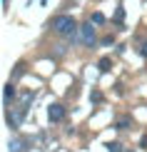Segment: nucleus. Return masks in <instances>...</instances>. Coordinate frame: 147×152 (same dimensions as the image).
<instances>
[{
    "instance_id": "nucleus-14",
    "label": "nucleus",
    "mask_w": 147,
    "mask_h": 152,
    "mask_svg": "<svg viewBox=\"0 0 147 152\" xmlns=\"http://www.w3.org/2000/svg\"><path fill=\"white\" fill-rule=\"evenodd\" d=\"M45 3H48V0H42V5H45Z\"/></svg>"
},
{
    "instance_id": "nucleus-9",
    "label": "nucleus",
    "mask_w": 147,
    "mask_h": 152,
    "mask_svg": "<svg viewBox=\"0 0 147 152\" xmlns=\"http://www.w3.org/2000/svg\"><path fill=\"white\" fill-rule=\"evenodd\" d=\"M107 150H110V152H125L120 142H110V145H107Z\"/></svg>"
},
{
    "instance_id": "nucleus-13",
    "label": "nucleus",
    "mask_w": 147,
    "mask_h": 152,
    "mask_svg": "<svg viewBox=\"0 0 147 152\" xmlns=\"http://www.w3.org/2000/svg\"><path fill=\"white\" fill-rule=\"evenodd\" d=\"M3 5H8V0H3Z\"/></svg>"
},
{
    "instance_id": "nucleus-3",
    "label": "nucleus",
    "mask_w": 147,
    "mask_h": 152,
    "mask_svg": "<svg viewBox=\"0 0 147 152\" xmlns=\"http://www.w3.org/2000/svg\"><path fill=\"white\" fill-rule=\"evenodd\" d=\"M48 117H50V122H62V120H65V107L53 102L48 107Z\"/></svg>"
},
{
    "instance_id": "nucleus-8",
    "label": "nucleus",
    "mask_w": 147,
    "mask_h": 152,
    "mask_svg": "<svg viewBox=\"0 0 147 152\" xmlns=\"http://www.w3.org/2000/svg\"><path fill=\"white\" fill-rule=\"evenodd\" d=\"M90 23H95V25H102L105 23V15H102V12H92V20Z\"/></svg>"
},
{
    "instance_id": "nucleus-12",
    "label": "nucleus",
    "mask_w": 147,
    "mask_h": 152,
    "mask_svg": "<svg viewBox=\"0 0 147 152\" xmlns=\"http://www.w3.org/2000/svg\"><path fill=\"white\" fill-rule=\"evenodd\" d=\"M140 53H142L145 58H147V42H145V45H142V50H140Z\"/></svg>"
},
{
    "instance_id": "nucleus-1",
    "label": "nucleus",
    "mask_w": 147,
    "mask_h": 152,
    "mask_svg": "<svg viewBox=\"0 0 147 152\" xmlns=\"http://www.w3.org/2000/svg\"><path fill=\"white\" fill-rule=\"evenodd\" d=\"M53 30L55 33H60V35H65V37H70V40H78V33H80V25H78V20H75L72 15H57L55 20H53Z\"/></svg>"
},
{
    "instance_id": "nucleus-6",
    "label": "nucleus",
    "mask_w": 147,
    "mask_h": 152,
    "mask_svg": "<svg viewBox=\"0 0 147 152\" xmlns=\"http://www.w3.org/2000/svg\"><path fill=\"white\" fill-rule=\"evenodd\" d=\"M10 152H25V145L20 140H10Z\"/></svg>"
},
{
    "instance_id": "nucleus-5",
    "label": "nucleus",
    "mask_w": 147,
    "mask_h": 152,
    "mask_svg": "<svg viewBox=\"0 0 147 152\" xmlns=\"http://www.w3.org/2000/svg\"><path fill=\"white\" fill-rule=\"evenodd\" d=\"M23 75H25V62H18V65H15V70H12V82H15L18 77H23Z\"/></svg>"
},
{
    "instance_id": "nucleus-2",
    "label": "nucleus",
    "mask_w": 147,
    "mask_h": 152,
    "mask_svg": "<svg viewBox=\"0 0 147 152\" xmlns=\"http://www.w3.org/2000/svg\"><path fill=\"white\" fill-rule=\"evenodd\" d=\"M80 42H82V45H92V42H95V28H92V23L80 25Z\"/></svg>"
},
{
    "instance_id": "nucleus-11",
    "label": "nucleus",
    "mask_w": 147,
    "mask_h": 152,
    "mask_svg": "<svg viewBox=\"0 0 147 152\" xmlns=\"http://www.w3.org/2000/svg\"><path fill=\"white\" fill-rule=\"evenodd\" d=\"M122 18H125V10H122V8H120L117 12H115V20H117V23H122Z\"/></svg>"
},
{
    "instance_id": "nucleus-10",
    "label": "nucleus",
    "mask_w": 147,
    "mask_h": 152,
    "mask_svg": "<svg viewBox=\"0 0 147 152\" xmlns=\"http://www.w3.org/2000/svg\"><path fill=\"white\" fill-rule=\"evenodd\" d=\"M127 125H130V120H127V117H122V120L117 122V130H127Z\"/></svg>"
},
{
    "instance_id": "nucleus-7",
    "label": "nucleus",
    "mask_w": 147,
    "mask_h": 152,
    "mask_svg": "<svg viewBox=\"0 0 147 152\" xmlns=\"http://www.w3.org/2000/svg\"><path fill=\"white\" fill-rule=\"evenodd\" d=\"M110 65H112V60H110V58H102V60L97 62V67H100L102 72H107V70H110Z\"/></svg>"
},
{
    "instance_id": "nucleus-4",
    "label": "nucleus",
    "mask_w": 147,
    "mask_h": 152,
    "mask_svg": "<svg viewBox=\"0 0 147 152\" xmlns=\"http://www.w3.org/2000/svg\"><path fill=\"white\" fill-rule=\"evenodd\" d=\"M3 97H5V105H10V100L15 97V87H12V80L5 85V90H3Z\"/></svg>"
}]
</instances>
